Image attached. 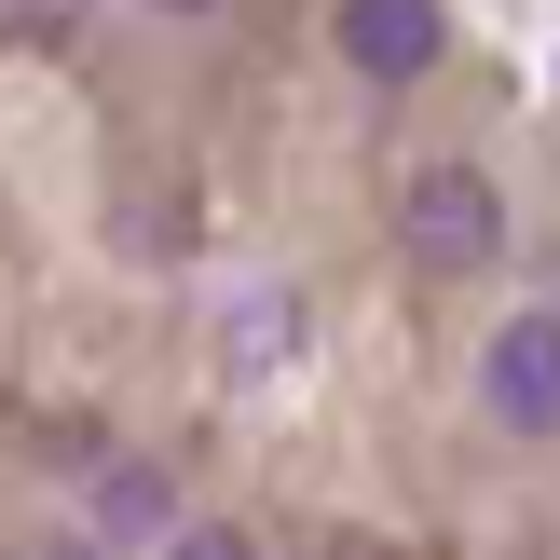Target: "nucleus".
<instances>
[{
  "instance_id": "obj_1",
  "label": "nucleus",
  "mask_w": 560,
  "mask_h": 560,
  "mask_svg": "<svg viewBox=\"0 0 560 560\" xmlns=\"http://www.w3.org/2000/svg\"><path fill=\"white\" fill-rule=\"evenodd\" d=\"M397 246L424 273H492V260H506V191H492L479 164H452V151L410 164V178H397Z\"/></svg>"
},
{
  "instance_id": "obj_4",
  "label": "nucleus",
  "mask_w": 560,
  "mask_h": 560,
  "mask_svg": "<svg viewBox=\"0 0 560 560\" xmlns=\"http://www.w3.org/2000/svg\"><path fill=\"white\" fill-rule=\"evenodd\" d=\"M82 534L96 547H178L191 520H178V479H164V465H96V492H82Z\"/></svg>"
},
{
  "instance_id": "obj_2",
  "label": "nucleus",
  "mask_w": 560,
  "mask_h": 560,
  "mask_svg": "<svg viewBox=\"0 0 560 560\" xmlns=\"http://www.w3.org/2000/svg\"><path fill=\"white\" fill-rule=\"evenodd\" d=\"M479 410L506 438H560V315H506L479 342Z\"/></svg>"
},
{
  "instance_id": "obj_5",
  "label": "nucleus",
  "mask_w": 560,
  "mask_h": 560,
  "mask_svg": "<svg viewBox=\"0 0 560 560\" xmlns=\"http://www.w3.org/2000/svg\"><path fill=\"white\" fill-rule=\"evenodd\" d=\"M288 355H301V301L273 288V273H260V288H233V301H219V370H233V383H273Z\"/></svg>"
},
{
  "instance_id": "obj_3",
  "label": "nucleus",
  "mask_w": 560,
  "mask_h": 560,
  "mask_svg": "<svg viewBox=\"0 0 560 560\" xmlns=\"http://www.w3.org/2000/svg\"><path fill=\"white\" fill-rule=\"evenodd\" d=\"M328 55H342L355 82H424L438 55H452V14H438V0H342V14H328Z\"/></svg>"
},
{
  "instance_id": "obj_6",
  "label": "nucleus",
  "mask_w": 560,
  "mask_h": 560,
  "mask_svg": "<svg viewBox=\"0 0 560 560\" xmlns=\"http://www.w3.org/2000/svg\"><path fill=\"white\" fill-rule=\"evenodd\" d=\"M164 14H219V0H164Z\"/></svg>"
}]
</instances>
